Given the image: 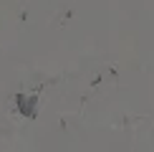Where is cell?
Segmentation results:
<instances>
[{"instance_id":"1","label":"cell","mask_w":154,"mask_h":152,"mask_svg":"<svg viewBox=\"0 0 154 152\" xmlns=\"http://www.w3.org/2000/svg\"><path fill=\"white\" fill-rule=\"evenodd\" d=\"M15 101H18V112H20V114H25L28 119L35 117V112H38V97H23V94H18Z\"/></svg>"}]
</instances>
